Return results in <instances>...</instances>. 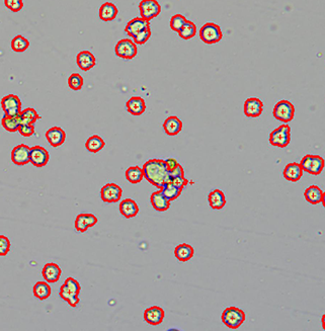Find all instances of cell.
I'll return each mask as SVG.
<instances>
[{
    "instance_id": "1",
    "label": "cell",
    "mask_w": 325,
    "mask_h": 331,
    "mask_svg": "<svg viewBox=\"0 0 325 331\" xmlns=\"http://www.w3.org/2000/svg\"><path fill=\"white\" fill-rule=\"evenodd\" d=\"M142 170L146 180L159 190L169 180V172L166 169L164 160L162 159L148 160L144 163Z\"/></svg>"
},
{
    "instance_id": "2",
    "label": "cell",
    "mask_w": 325,
    "mask_h": 331,
    "mask_svg": "<svg viewBox=\"0 0 325 331\" xmlns=\"http://www.w3.org/2000/svg\"><path fill=\"white\" fill-rule=\"evenodd\" d=\"M222 322L230 329H238L245 321V313L236 307H229L222 313Z\"/></svg>"
},
{
    "instance_id": "3",
    "label": "cell",
    "mask_w": 325,
    "mask_h": 331,
    "mask_svg": "<svg viewBox=\"0 0 325 331\" xmlns=\"http://www.w3.org/2000/svg\"><path fill=\"white\" fill-rule=\"evenodd\" d=\"M200 38L202 42L207 45H214L222 40L223 34L220 27L213 23H207L200 30Z\"/></svg>"
},
{
    "instance_id": "4",
    "label": "cell",
    "mask_w": 325,
    "mask_h": 331,
    "mask_svg": "<svg viewBox=\"0 0 325 331\" xmlns=\"http://www.w3.org/2000/svg\"><path fill=\"white\" fill-rule=\"evenodd\" d=\"M301 168L312 175H319L324 168V159L319 155L308 154L301 160Z\"/></svg>"
},
{
    "instance_id": "5",
    "label": "cell",
    "mask_w": 325,
    "mask_h": 331,
    "mask_svg": "<svg viewBox=\"0 0 325 331\" xmlns=\"http://www.w3.org/2000/svg\"><path fill=\"white\" fill-rule=\"evenodd\" d=\"M269 141L275 147H287L291 141V128L286 124H284L271 133Z\"/></svg>"
},
{
    "instance_id": "6",
    "label": "cell",
    "mask_w": 325,
    "mask_h": 331,
    "mask_svg": "<svg viewBox=\"0 0 325 331\" xmlns=\"http://www.w3.org/2000/svg\"><path fill=\"white\" fill-rule=\"evenodd\" d=\"M273 115L275 119L286 124L293 121L295 117V108L293 106V103H291L289 100L283 99L276 103V106L274 107Z\"/></svg>"
},
{
    "instance_id": "7",
    "label": "cell",
    "mask_w": 325,
    "mask_h": 331,
    "mask_svg": "<svg viewBox=\"0 0 325 331\" xmlns=\"http://www.w3.org/2000/svg\"><path fill=\"white\" fill-rule=\"evenodd\" d=\"M137 51L136 44L130 39H123L119 41L115 48L116 55L125 60H132L135 58Z\"/></svg>"
},
{
    "instance_id": "8",
    "label": "cell",
    "mask_w": 325,
    "mask_h": 331,
    "mask_svg": "<svg viewBox=\"0 0 325 331\" xmlns=\"http://www.w3.org/2000/svg\"><path fill=\"white\" fill-rule=\"evenodd\" d=\"M139 10L141 17L150 22L160 14L161 6L156 0H142L139 4Z\"/></svg>"
},
{
    "instance_id": "9",
    "label": "cell",
    "mask_w": 325,
    "mask_h": 331,
    "mask_svg": "<svg viewBox=\"0 0 325 331\" xmlns=\"http://www.w3.org/2000/svg\"><path fill=\"white\" fill-rule=\"evenodd\" d=\"M123 190L116 183H107L100 190V198L105 203L113 204L121 200Z\"/></svg>"
},
{
    "instance_id": "10",
    "label": "cell",
    "mask_w": 325,
    "mask_h": 331,
    "mask_svg": "<svg viewBox=\"0 0 325 331\" xmlns=\"http://www.w3.org/2000/svg\"><path fill=\"white\" fill-rule=\"evenodd\" d=\"M50 160L49 152L42 146H34L30 152V162L36 167H44Z\"/></svg>"
},
{
    "instance_id": "11",
    "label": "cell",
    "mask_w": 325,
    "mask_h": 331,
    "mask_svg": "<svg viewBox=\"0 0 325 331\" xmlns=\"http://www.w3.org/2000/svg\"><path fill=\"white\" fill-rule=\"evenodd\" d=\"M31 148L28 145L19 144L11 151V161L17 166H24L30 162Z\"/></svg>"
},
{
    "instance_id": "12",
    "label": "cell",
    "mask_w": 325,
    "mask_h": 331,
    "mask_svg": "<svg viewBox=\"0 0 325 331\" xmlns=\"http://www.w3.org/2000/svg\"><path fill=\"white\" fill-rule=\"evenodd\" d=\"M263 112V102L257 97H249L244 102V115L247 118H257Z\"/></svg>"
},
{
    "instance_id": "13",
    "label": "cell",
    "mask_w": 325,
    "mask_h": 331,
    "mask_svg": "<svg viewBox=\"0 0 325 331\" xmlns=\"http://www.w3.org/2000/svg\"><path fill=\"white\" fill-rule=\"evenodd\" d=\"M164 310L158 307V306H152L145 310L144 312V320L153 326L159 325L163 322L164 319Z\"/></svg>"
},
{
    "instance_id": "14",
    "label": "cell",
    "mask_w": 325,
    "mask_h": 331,
    "mask_svg": "<svg viewBox=\"0 0 325 331\" xmlns=\"http://www.w3.org/2000/svg\"><path fill=\"white\" fill-rule=\"evenodd\" d=\"M150 28V22L143 19L142 17H135L128 23L125 28V32L132 38L136 37L139 33Z\"/></svg>"
},
{
    "instance_id": "15",
    "label": "cell",
    "mask_w": 325,
    "mask_h": 331,
    "mask_svg": "<svg viewBox=\"0 0 325 331\" xmlns=\"http://www.w3.org/2000/svg\"><path fill=\"white\" fill-rule=\"evenodd\" d=\"M97 223V218L92 214H80L75 219V229L84 233L90 227H93Z\"/></svg>"
},
{
    "instance_id": "16",
    "label": "cell",
    "mask_w": 325,
    "mask_h": 331,
    "mask_svg": "<svg viewBox=\"0 0 325 331\" xmlns=\"http://www.w3.org/2000/svg\"><path fill=\"white\" fill-rule=\"evenodd\" d=\"M46 138L52 147H59L66 140V133L59 127H52L46 132Z\"/></svg>"
},
{
    "instance_id": "17",
    "label": "cell",
    "mask_w": 325,
    "mask_h": 331,
    "mask_svg": "<svg viewBox=\"0 0 325 331\" xmlns=\"http://www.w3.org/2000/svg\"><path fill=\"white\" fill-rule=\"evenodd\" d=\"M76 63L82 71H88L95 66L96 60L93 54L89 51H81L76 57Z\"/></svg>"
},
{
    "instance_id": "18",
    "label": "cell",
    "mask_w": 325,
    "mask_h": 331,
    "mask_svg": "<svg viewBox=\"0 0 325 331\" xmlns=\"http://www.w3.org/2000/svg\"><path fill=\"white\" fill-rule=\"evenodd\" d=\"M303 172L304 171L301 168L300 163L292 162L287 164V166L283 171V175L286 180L290 182H297L303 176Z\"/></svg>"
},
{
    "instance_id": "19",
    "label": "cell",
    "mask_w": 325,
    "mask_h": 331,
    "mask_svg": "<svg viewBox=\"0 0 325 331\" xmlns=\"http://www.w3.org/2000/svg\"><path fill=\"white\" fill-rule=\"evenodd\" d=\"M61 274H62V271L58 264L56 263H47L42 271V275L44 280H46L47 283L54 284L57 283L61 277Z\"/></svg>"
},
{
    "instance_id": "20",
    "label": "cell",
    "mask_w": 325,
    "mask_h": 331,
    "mask_svg": "<svg viewBox=\"0 0 325 331\" xmlns=\"http://www.w3.org/2000/svg\"><path fill=\"white\" fill-rule=\"evenodd\" d=\"M126 107L128 113L131 115L141 116L146 110V102L140 96H133L127 101Z\"/></svg>"
},
{
    "instance_id": "21",
    "label": "cell",
    "mask_w": 325,
    "mask_h": 331,
    "mask_svg": "<svg viewBox=\"0 0 325 331\" xmlns=\"http://www.w3.org/2000/svg\"><path fill=\"white\" fill-rule=\"evenodd\" d=\"M120 213L127 219L134 218L139 213V206L132 199H126L120 204Z\"/></svg>"
},
{
    "instance_id": "22",
    "label": "cell",
    "mask_w": 325,
    "mask_h": 331,
    "mask_svg": "<svg viewBox=\"0 0 325 331\" xmlns=\"http://www.w3.org/2000/svg\"><path fill=\"white\" fill-rule=\"evenodd\" d=\"M150 202H151L153 209L158 212H165L169 209V207H170V202L163 195H162L160 190L151 195Z\"/></svg>"
},
{
    "instance_id": "23",
    "label": "cell",
    "mask_w": 325,
    "mask_h": 331,
    "mask_svg": "<svg viewBox=\"0 0 325 331\" xmlns=\"http://www.w3.org/2000/svg\"><path fill=\"white\" fill-rule=\"evenodd\" d=\"M163 129L168 136H176L182 130V122L175 116L168 117L163 123Z\"/></svg>"
},
{
    "instance_id": "24",
    "label": "cell",
    "mask_w": 325,
    "mask_h": 331,
    "mask_svg": "<svg viewBox=\"0 0 325 331\" xmlns=\"http://www.w3.org/2000/svg\"><path fill=\"white\" fill-rule=\"evenodd\" d=\"M208 202L213 210H221L226 205V198L222 191L214 190L209 194Z\"/></svg>"
},
{
    "instance_id": "25",
    "label": "cell",
    "mask_w": 325,
    "mask_h": 331,
    "mask_svg": "<svg viewBox=\"0 0 325 331\" xmlns=\"http://www.w3.org/2000/svg\"><path fill=\"white\" fill-rule=\"evenodd\" d=\"M304 198L305 200L311 204V205H317L323 203V198H324V194L322 192V190L320 188H318L317 185H311V187L307 188L304 192Z\"/></svg>"
},
{
    "instance_id": "26",
    "label": "cell",
    "mask_w": 325,
    "mask_h": 331,
    "mask_svg": "<svg viewBox=\"0 0 325 331\" xmlns=\"http://www.w3.org/2000/svg\"><path fill=\"white\" fill-rule=\"evenodd\" d=\"M195 250L194 248L187 243L179 244L175 247L174 249V255L177 258V260L181 262H187L194 256Z\"/></svg>"
},
{
    "instance_id": "27",
    "label": "cell",
    "mask_w": 325,
    "mask_h": 331,
    "mask_svg": "<svg viewBox=\"0 0 325 331\" xmlns=\"http://www.w3.org/2000/svg\"><path fill=\"white\" fill-rule=\"evenodd\" d=\"M118 8L112 2H106L99 8V18L103 22H112L118 15Z\"/></svg>"
},
{
    "instance_id": "28",
    "label": "cell",
    "mask_w": 325,
    "mask_h": 331,
    "mask_svg": "<svg viewBox=\"0 0 325 331\" xmlns=\"http://www.w3.org/2000/svg\"><path fill=\"white\" fill-rule=\"evenodd\" d=\"M34 295L36 298H38L39 300L43 301L48 299L51 296V287L49 285V283L47 282H38L35 286H34Z\"/></svg>"
},
{
    "instance_id": "29",
    "label": "cell",
    "mask_w": 325,
    "mask_h": 331,
    "mask_svg": "<svg viewBox=\"0 0 325 331\" xmlns=\"http://www.w3.org/2000/svg\"><path fill=\"white\" fill-rule=\"evenodd\" d=\"M106 146V142L103 138L97 135H93L85 142V148L91 153H97Z\"/></svg>"
},
{
    "instance_id": "30",
    "label": "cell",
    "mask_w": 325,
    "mask_h": 331,
    "mask_svg": "<svg viewBox=\"0 0 325 331\" xmlns=\"http://www.w3.org/2000/svg\"><path fill=\"white\" fill-rule=\"evenodd\" d=\"M1 108L3 112L14 109H22V101H20L17 95L8 94L1 99Z\"/></svg>"
},
{
    "instance_id": "31",
    "label": "cell",
    "mask_w": 325,
    "mask_h": 331,
    "mask_svg": "<svg viewBox=\"0 0 325 331\" xmlns=\"http://www.w3.org/2000/svg\"><path fill=\"white\" fill-rule=\"evenodd\" d=\"M1 124L7 132L14 133L18 131L19 126L22 125V119H20V115L17 117L4 116L1 120Z\"/></svg>"
},
{
    "instance_id": "32",
    "label": "cell",
    "mask_w": 325,
    "mask_h": 331,
    "mask_svg": "<svg viewBox=\"0 0 325 331\" xmlns=\"http://www.w3.org/2000/svg\"><path fill=\"white\" fill-rule=\"evenodd\" d=\"M60 297L62 298L64 301H66L71 307H76L77 304L79 303L80 299H79V295L73 293L72 291L63 284L60 288Z\"/></svg>"
},
{
    "instance_id": "33",
    "label": "cell",
    "mask_w": 325,
    "mask_h": 331,
    "mask_svg": "<svg viewBox=\"0 0 325 331\" xmlns=\"http://www.w3.org/2000/svg\"><path fill=\"white\" fill-rule=\"evenodd\" d=\"M160 191L162 195H163L169 202L176 200L181 195V192H182L181 189L175 187V185L172 184L171 182H166Z\"/></svg>"
},
{
    "instance_id": "34",
    "label": "cell",
    "mask_w": 325,
    "mask_h": 331,
    "mask_svg": "<svg viewBox=\"0 0 325 331\" xmlns=\"http://www.w3.org/2000/svg\"><path fill=\"white\" fill-rule=\"evenodd\" d=\"M29 47H30L29 40L20 35L14 37L11 41V49L15 53H23L27 51Z\"/></svg>"
},
{
    "instance_id": "35",
    "label": "cell",
    "mask_w": 325,
    "mask_h": 331,
    "mask_svg": "<svg viewBox=\"0 0 325 331\" xmlns=\"http://www.w3.org/2000/svg\"><path fill=\"white\" fill-rule=\"evenodd\" d=\"M126 178L129 182L133 184H137L142 181L144 177L143 170L140 168L139 166H131L126 170Z\"/></svg>"
},
{
    "instance_id": "36",
    "label": "cell",
    "mask_w": 325,
    "mask_h": 331,
    "mask_svg": "<svg viewBox=\"0 0 325 331\" xmlns=\"http://www.w3.org/2000/svg\"><path fill=\"white\" fill-rule=\"evenodd\" d=\"M196 34H197V27L193 22H190V20H188V22L178 31L179 37L184 40H191L196 36Z\"/></svg>"
},
{
    "instance_id": "37",
    "label": "cell",
    "mask_w": 325,
    "mask_h": 331,
    "mask_svg": "<svg viewBox=\"0 0 325 331\" xmlns=\"http://www.w3.org/2000/svg\"><path fill=\"white\" fill-rule=\"evenodd\" d=\"M20 119H22V124H28V125H34V124L41 119L38 115L36 110L32 108H28L20 113Z\"/></svg>"
},
{
    "instance_id": "38",
    "label": "cell",
    "mask_w": 325,
    "mask_h": 331,
    "mask_svg": "<svg viewBox=\"0 0 325 331\" xmlns=\"http://www.w3.org/2000/svg\"><path fill=\"white\" fill-rule=\"evenodd\" d=\"M68 85L72 90H81L83 86V78L78 73H72L68 78Z\"/></svg>"
},
{
    "instance_id": "39",
    "label": "cell",
    "mask_w": 325,
    "mask_h": 331,
    "mask_svg": "<svg viewBox=\"0 0 325 331\" xmlns=\"http://www.w3.org/2000/svg\"><path fill=\"white\" fill-rule=\"evenodd\" d=\"M188 22V19L184 16V15H181V14H175L173 15L171 18H170V29L173 31V32H176L178 33V31L182 28V26H184L186 23Z\"/></svg>"
},
{
    "instance_id": "40",
    "label": "cell",
    "mask_w": 325,
    "mask_h": 331,
    "mask_svg": "<svg viewBox=\"0 0 325 331\" xmlns=\"http://www.w3.org/2000/svg\"><path fill=\"white\" fill-rule=\"evenodd\" d=\"M150 37H151V30L149 28V29H146L144 31H142L136 37H134L133 38L134 39L133 42L136 45H144L147 42V41L150 39Z\"/></svg>"
},
{
    "instance_id": "41",
    "label": "cell",
    "mask_w": 325,
    "mask_h": 331,
    "mask_svg": "<svg viewBox=\"0 0 325 331\" xmlns=\"http://www.w3.org/2000/svg\"><path fill=\"white\" fill-rule=\"evenodd\" d=\"M10 246L9 239L4 235H0V256L7 255L10 251Z\"/></svg>"
},
{
    "instance_id": "42",
    "label": "cell",
    "mask_w": 325,
    "mask_h": 331,
    "mask_svg": "<svg viewBox=\"0 0 325 331\" xmlns=\"http://www.w3.org/2000/svg\"><path fill=\"white\" fill-rule=\"evenodd\" d=\"M4 4L12 12H18L24 7V2L22 0H5Z\"/></svg>"
},
{
    "instance_id": "43",
    "label": "cell",
    "mask_w": 325,
    "mask_h": 331,
    "mask_svg": "<svg viewBox=\"0 0 325 331\" xmlns=\"http://www.w3.org/2000/svg\"><path fill=\"white\" fill-rule=\"evenodd\" d=\"M64 285L70 290V291H72L73 293L79 295V293L81 291V286H80V284L75 279H73V278L66 279Z\"/></svg>"
},
{
    "instance_id": "44",
    "label": "cell",
    "mask_w": 325,
    "mask_h": 331,
    "mask_svg": "<svg viewBox=\"0 0 325 331\" xmlns=\"http://www.w3.org/2000/svg\"><path fill=\"white\" fill-rule=\"evenodd\" d=\"M168 182H171L172 184L175 185V187L184 190L186 185H188L189 180L185 176H169Z\"/></svg>"
},
{
    "instance_id": "45",
    "label": "cell",
    "mask_w": 325,
    "mask_h": 331,
    "mask_svg": "<svg viewBox=\"0 0 325 331\" xmlns=\"http://www.w3.org/2000/svg\"><path fill=\"white\" fill-rule=\"evenodd\" d=\"M18 132L23 137H31L35 134V126L28 125V124H22V125L19 126Z\"/></svg>"
},
{
    "instance_id": "46",
    "label": "cell",
    "mask_w": 325,
    "mask_h": 331,
    "mask_svg": "<svg viewBox=\"0 0 325 331\" xmlns=\"http://www.w3.org/2000/svg\"><path fill=\"white\" fill-rule=\"evenodd\" d=\"M164 163H165V166H166V169L167 171L170 173L171 171H173L177 166H178V162L176 161V159L174 158H167L164 160Z\"/></svg>"
}]
</instances>
